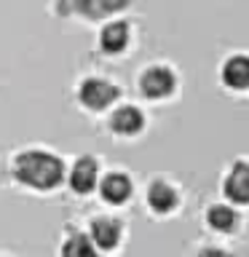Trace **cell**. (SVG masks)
Returning <instances> with one entry per match:
<instances>
[{"instance_id":"5bb4252c","label":"cell","mask_w":249,"mask_h":257,"mask_svg":"<svg viewBox=\"0 0 249 257\" xmlns=\"http://www.w3.org/2000/svg\"><path fill=\"white\" fill-rule=\"evenodd\" d=\"M193 257H238V254L228 252V249H222V246H201Z\"/></svg>"},{"instance_id":"8fae6325","label":"cell","mask_w":249,"mask_h":257,"mask_svg":"<svg viewBox=\"0 0 249 257\" xmlns=\"http://www.w3.org/2000/svg\"><path fill=\"white\" fill-rule=\"evenodd\" d=\"M238 222H241V217H238L233 204H212L206 209V225H209V230H214V233L228 236V233H233L238 228Z\"/></svg>"},{"instance_id":"5b68a950","label":"cell","mask_w":249,"mask_h":257,"mask_svg":"<svg viewBox=\"0 0 249 257\" xmlns=\"http://www.w3.org/2000/svg\"><path fill=\"white\" fill-rule=\"evenodd\" d=\"M120 236H123V225H120L115 217H96L91 220V228H88V238L96 249H115L120 244Z\"/></svg>"},{"instance_id":"7a4b0ae2","label":"cell","mask_w":249,"mask_h":257,"mask_svg":"<svg viewBox=\"0 0 249 257\" xmlns=\"http://www.w3.org/2000/svg\"><path fill=\"white\" fill-rule=\"evenodd\" d=\"M118 88L104 78H83L78 86V102L86 110H104L115 102Z\"/></svg>"},{"instance_id":"4fadbf2b","label":"cell","mask_w":249,"mask_h":257,"mask_svg":"<svg viewBox=\"0 0 249 257\" xmlns=\"http://www.w3.org/2000/svg\"><path fill=\"white\" fill-rule=\"evenodd\" d=\"M62 257H96V246L86 233H72L62 244Z\"/></svg>"},{"instance_id":"3957f363","label":"cell","mask_w":249,"mask_h":257,"mask_svg":"<svg viewBox=\"0 0 249 257\" xmlns=\"http://www.w3.org/2000/svg\"><path fill=\"white\" fill-rule=\"evenodd\" d=\"M222 196L233 206H249V161H236L222 177Z\"/></svg>"},{"instance_id":"7c38bea8","label":"cell","mask_w":249,"mask_h":257,"mask_svg":"<svg viewBox=\"0 0 249 257\" xmlns=\"http://www.w3.org/2000/svg\"><path fill=\"white\" fill-rule=\"evenodd\" d=\"M129 46V24L126 22H110L99 32V48L104 54H120Z\"/></svg>"},{"instance_id":"52a82bcc","label":"cell","mask_w":249,"mask_h":257,"mask_svg":"<svg viewBox=\"0 0 249 257\" xmlns=\"http://www.w3.org/2000/svg\"><path fill=\"white\" fill-rule=\"evenodd\" d=\"M96 188H99V196L104 204L110 206H120L126 204L129 198H132V180L123 174V172H110L107 177H102L99 182H96Z\"/></svg>"},{"instance_id":"8992f818","label":"cell","mask_w":249,"mask_h":257,"mask_svg":"<svg viewBox=\"0 0 249 257\" xmlns=\"http://www.w3.org/2000/svg\"><path fill=\"white\" fill-rule=\"evenodd\" d=\"M67 182L70 188L78 193V196H86V193H91L96 188V182H99V164H96L94 158H78L75 164H72L70 174H67Z\"/></svg>"},{"instance_id":"30bf717a","label":"cell","mask_w":249,"mask_h":257,"mask_svg":"<svg viewBox=\"0 0 249 257\" xmlns=\"http://www.w3.org/2000/svg\"><path fill=\"white\" fill-rule=\"evenodd\" d=\"M142 126H145V115L134 104H123V107H118L110 115V128L118 137H134L142 132Z\"/></svg>"},{"instance_id":"9c48e42d","label":"cell","mask_w":249,"mask_h":257,"mask_svg":"<svg viewBox=\"0 0 249 257\" xmlns=\"http://www.w3.org/2000/svg\"><path fill=\"white\" fill-rule=\"evenodd\" d=\"M220 78H222L225 86L236 88V91L249 88V56L246 54H233L230 59H225Z\"/></svg>"},{"instance_id":"ba28073f","label":"cell","mask_w":249,"mask_h":257,"mask_svg":"<svg viewBox=\"0 0 249 257\" xmlns=\"http://www.w3.org/2000/svg\"><path fill=\"white\" fill-rule=\"evenodd\" d=\"M177 204H180V196H177L174 185H169L164 180L150 182V188H148V206H150V212L172 214L177 209Z\"/></svg>"},{"instance_id":"277c9868","label":"cell","mask_w":249,"mask_h":257,"mask_svg":"<svg viewBox=\"0 0 249 257\" xmlns=\"http://www.w3.org/2000/svg\"><path fill=\"white\" fill-rule=\"evenodd\" d=\"M177 78L169 67H150L140 75V91L148 99H164L174 91Z\"/></svg>"},{"instance_id":"6da1fadb","label":"cell","mask_w":249,"mask_h":257,"mask_svg":"<svg viewBox=\"0 0 249 257\" xmlns=\"http://www.w3.org/2000/svg\"><path fill=\"white\" fill-rule=\"evenodd\" d=\"M14 180L32 190H51L64 180V164L59 156L46 150H24L14 158Z\"/></svg>"}]
</instances>
